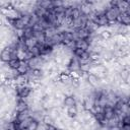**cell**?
<instances>
[{
	"instance_id": "cell-10",
	"label": "cell",
	"mask_w": 130,
	"mask_h": 130,
	"mask_svg": "<svg viewBox=\"0 0 130 130\" xmlns=\"http://www.w3.org/2000/svg\"><path fill=\"white\" fill-rule=\"evenodd\" d=\"M67 115H68V117H70V118H76L77 115H78V111H77L76 107L73 106V107L67 108Z\"/></svg>"
},
{
	"instance_id": "cell-1",
	"label": "cell",
	"mask_w": 130,
	"mask_h": 130,
	"mask_svg": "<svg viewBox=\"0 0 130 130\" xmlns=\"http://www.w3.org/2000/svg\"><path fill=\"white\" fill-rule=\"evenodd\" d=\"M0 60L3 63H8L11 60V47L5 46L4 49L0 52Z\"/></svg>"
},
{
	"instance_id": "cell-11",
	"label": "cell",
	"mask_w": 130,
	"mask_h": 130,
	"mask_svg": "<svg viewBox=\"0 0 130 130\" xmlns=\"http://www.w3.org/2000/svg\"><path fill=\"white\" fill-rule=\"evenodd\" d=\"M81 11L79 9V6H76V7H73V10H72V14H71V19L72 20H76L80 17L81 15Z\"/></svg>"
},
{
	"instance_id": "cell-7",
	"label": "cell",
	"mask_w": 130,
	"mask_h": 130,
	"mask_svg": "<svg viewBox=\"0 0 130 130\" xmlns=\"http://www.w3.org/2000/svg\"><path fill=\"white\" fill-rule=\"evenodd\" d=\"M88 47H89V45L86 43V41L85 40H76L75 41V48H78V49H81V50H83V51H87L88 50Z\"/></svg>"
},
{
	"instance_id": "cell-17",
	"label": "cell",
	"mask_w": 130,
	"mask_h": 130,
	"mask_svg": "<svg viewBox=\"0 0 130 130\" xmlns=\"http://www.w3.org/2000/svg\"><path fill=\"white\" fill-rule=\"evenodd\" d=\"M30 38H32V30L30 27L25 26V28L23 29V39L26 40V39H30Z\"/></svg>"
},
{
	"instance_id": "cell-21",
	"label": "cell",
	"mask_w": 130,
	"mask_h": 130,
	"mask_svg": "<svg viewBox=\"0 0 130 130\" xmlns=\"http://www.w3.org/2000/svg\"><path fill=\"white\" fill-rule=\"evenodd\" d=\"M84 52H85V51H83V50H81V49H78V48H75V49H74V55H75V57H77V58H80V57L83 55Z\"/></svg>"
},
{
	"instance_id": "cell-9",
	"label": "cell",
	"mask_w": 130,
	"mask_h": 130,
	"mask_svg": "<svg viewBox=\"0 0 130 130\" xmlns=\"http://www.w3.org/2000/svg\"><path fill=\"white\" fill-rule=\"evenodd\" d=\"M68 68H69V71H79L80 66L78 64L77 59H70V62L68 63Z\"/></svg>"
},
{
	"instance_id": "cell-25",
	"label": "cell",
	"mask_w": 130,
	"mask_h": 130,
	"mask_svg": "<svg viewBox=\"0 0 130 130\" xmlns=\"http://www.w3.org/2000/svg\"><path fill=\"white\" fill-rule=\"evenodd\" d=\"M3 25V21H2V19H0V27Z\"/></svg>"
},
{
	"instance_id": "cell-16",
	"label": "cell",
	"mask_w": 130,
	"mask_h": 130,
	"mask_svg": "<svg viewBox=\"0 0 130 130\" xmlns=\"http://www.w3.org/2000/svg\"><path fill=\"white\" fill-rule=\"evenodd\" d=\"M38 126H39V121L38 120H35V119H31V121L29 122L26 130H37L38 129Z\"/></svg>"
},
{
	"instance_id": "cell-4",
	"label": "cell",
	"mask_w": 130,
	"mask_h": 130,
	"mask_svg": "<svg viewBox=\"0 0 130 130\" xmlns=\"http://www.w3.org/2000/svg\"><path fill=\"white\" fill-rule=\"evenodd\" d=\"M16 71L19 75H25L29 71V67L27 65V62L26 61H20V65L17 67Z\"/></svg>"
},
{
	"instance_id": "cell-6",
	"label": "cell",
	"mask_w": 130,
	"mask_h": 130,
	"mask_svg": "<svg viewBox=\"0 0 130 130\" xmlns=\"http://www.w3.org/2000/svg\"><path fill=\"white\" fill-rule=\"evenodd\" d=\"M76 99L73 96V95H66L63 100V105L67 108L69 107H73V106H76Z\"/></svg>"
},
{
	"instance_id": "cell-22",
	"label": "cell",
	"mask_w": 130,
	"mask_h": 130,
	"mask_svg": "<svg viewBox=\"0 0 130 130\" xmlns=\"http://www.w3.org/2000/svg\"><path fill=\"white\" fill-rule=\"evenodd\" d=\"M122 123H123V125H130V118H129V115H126V116L123 118Z\"/></svg>"
},
{
	"instance_id": "cell-23",
	"label": "cell",
	"mask_w": 130,
	"mask_h": 130,
	"mask_svg": "<svg viewBox=\"0 0 130 130\" xmlns=\"http://www.w3.org/2000/svg\"><path fill=\"white\" fill-rule=\"evenodd\" d=\"M46 130H58V128L56 126H54L53 124H51V125H47V129Z\"/></svg>"
},
{
	"instance_id": "cell-2",
	"label": "cell",
	"mask_w": 130,
	"mask_h": 130,
	"mask_svg": "<svg viewBox=\"0 0 130 130\" xmlns=\"http://www.w3.org/2000/svg\"><path fill=\"white\" fill-rule=\"evenodd\" d=\"M44 64V59L42 58V56L40 57H32L31 59H29L27 61V65L29 68L31 69H35V68H39L40 65H43Z\"/></svg>"
},
{
	"instance_id": "cell-26",
	"label": "cell",
	"mask_w": 130,
	"mask_h": 130,
	"mask_svg": "<svg viewBox=\"0 0 130 130\" xmlns=\"http://www.w3.org/2000/svg\"><path fill=\"white\" fill-rule=\"evenodd\" d=\"M58 130H64V129H58Z\"/></svg>"
},
{
	"instance_id": "cell-20",
	"label": "cell",
	"mask_w": 130,
	"mask_h": 130,
	"mask_svg": "<svg viewBox=\"0 0 130 130\" xmlns=\"http://www.w3.org/2000/svg\"><path fill=\"white\" fill-rule=\"evenodd\" d=\"M31 30H32V31H44V28H43L42 25L38 22V23H36V24H34V25L31 26Z\"/></svg>"
},
{
	"instance_id": "cell-13",
	"label": "cell",
	"mask_w": 130,
	"mask_h": 130,
	"mask_svg": "<svg viewBox=\"0 0 130 130\" xmlns=\"http://www.w3.org/2000/svg\"><path fill=\"white\" fill-rule=\"evenodd\" d=\"M112 32L111 31H109L108 29H105V30H103L101 34H100V38L102 39V41H108V40H110V39H112Z\"/></svg>"
},
{
	"instance_id": "cell-8",
	"label": "cell",
	"mask_w": 130,
	"mask_h": 130,
	"mask_svg": "<svg viewBox=\"0 0 130 130\" xmlns=\"http://www.w3.org/2000/svg\"><path fill=\"white\" fill-rule=\"evenodd\" d=\"M28 109V104L25 102V101H22L21 99L16 103V107H15V110L18 112V113H20V112H22V111H24V110H27Z\"/></svg>"
},
{
	"instance_id": "cell-24",
	"label": "cell",
	"mask_w": 130,
	"mask_h": 130,
	"mask_svg": "<svg viewBox=\"0 0 130 130\" xmlns=\"http://www.w3.org/2000/svg\"><path fill=\"white\" fill-rule=\"evenodd\" d=\"M120 130H130V125H123Z\"/></svg>"
},
{
	"instance_id": "cell-18",
	"label": "cell",
	"mask_w": 130,
	"mask_h": 130,
	"mask_svg": "<svg viewBox=\"0 0 130 130\" xmlns=\"http://www.w3.org/2000/svg\"><path fill=\"white\" fill-rule=\"evenodd\" d=\"M42 121H43V123L45 125H51V124H53V121L54 120L51 118L50 115H44L43 118H42Z\"/></svg>"
},
{
	"instance_id": "cell-5",
	"label": "cell",
	"mask_w": 130,
	"mask_h": 130,
	"mask_svg": "<svg viewBox=\"0 0 130 130\" xmlns=\"http://www.w3.org/2000/svg\"><path fill=\"white\" fill-rule=\"evenodd\" d=\"M28 117H30V111L27 109V110H24V111L18 113L16 119H14L13 122H14L15 124H18L19 122H21L22 120H24V119H26V118H28Z\"/></svg>"
},
{
	"instance_id": "cell-15",
	"label": "cell",
	"mask_w": 130,
	"mask_h": 130,
	"mask_svg": "<svg viewBox=\"0 0 130 130\" xmlns=\"http://www.w3.org/2000/svg\"><path fill=\"white\" fill-rule=\"evenodd\" d=\"M31 73H32V75H34L36 78H38V79H40V78H42V77L44 76V71H43L41 68L31 69Z\"/></svg>"
},
{
	"instance_id": "cell-19",
	"label": "cell",
	"mask_w": 130,
	"mask_h": 130,
	"mask_svg": "<svg viewBox=\"0 0 130 130\" xmlns=\"http://www.w3.org/2000/svg\"><path fill=\"white\" fill-rule=\"evenodd\" d=\"M27 50L32 54L34 57H39V56H41V52H40V50H39V48H38L37 46H35V47L30 48V49H27Z\"/></svg>"
},
{
	"instance_id": "cell-14",
	"label": "cell",
	"mask_w": 130,
	"mask_h": 130,
	"mask_svg": "<svg viewBox=\"0 0 130 130\" xmlns=\"http://www.w3.org/2000/svg\"><path fill=\"white\" fill-rule=\"evenodd\" d=\"M7 64H8V66L10 67V69H14V70H16L17 67L20 65V61H19L18 59H11Z\"/></svg>"
},
{
	"instance_id": "cell-12",
	"label": "cell",
	"mask_w": 130,
	"mask_h": 130,
	"mask_svg": "<svg viewBox=\"0 0 130 130\" xmlns=\"http://www.w3.org/2000/svg\"><path fill=\"white\" fill-rule=\"evenodd\" d=\"M16 30H23L24 28H25V25L23 24V22L18 18V19H15L14 20V23H13V25H12Z\"/></svg>"
},
{
	"instance_id": "cell-3",
	"label": "cell",
	"mask_w": 130,
	"mask_h": 130,
	"mask_svg": "<svg viewBox=\"0 0 130 130\" xmlns=\"http://www.w3.org/2000/svg\"><path fill=\"white\" fill-rule=\"evenodd\" d=\"M86 81L89 83L90 86H93V87H96V86L100 84V82H101V81L98 79V77L95 76V74H93V73H89V72H87Z\"/></svg>"
}]
</instances>
